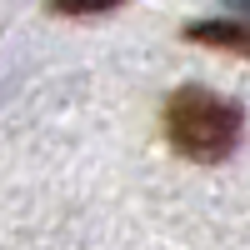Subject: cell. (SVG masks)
<instances>
[{"label": "cell", "instance_id": "cell-3", "mask_svg": "<svg viewBox=\"0 0 250 250\" xmlns=\"http://www.w3.org/2000/svg\"><path fill=\"white\" fill-rule=\"evenodd\" d=\"M115 5H125V0H50L55 15H105Z\"/></svg>", "mask_w": 250, "mask_h": 250}, {"label": "cell", "instance_id": "cell-4", "mask_svg": "<svg viewBox=\"0 0 250 250\" xmlns=\"http://www.w3.org/2000/svg\"><path fill=\"white\" fill-rule=\"evenodd\" d=\"M230 5H235V10H240V15L250 20V0H230Z\"/></svg>", "mask_w": 250, "mask_h": 250}, {"label": "cell", "instance_id": "cell-1", "mask_svg": "<svg viewBox=\"0 0 250 250\" xmlns=\"http://www.w3.org/2000/svg\"><path fill=\"white\" fill-rule=\"evenodd\" d=\"M245 135V115L215 90L185 85L165 105V140L175 145L185 160H225Z\"/></svg>", "mask_w": 250, "mask_h": 250}, {"label": "cell", "instance_id": "cell-2", "mask_svg": "<svg viewBox=\"0 0 250 250\" xmlns=\"http://www.w3.org/2000/svg\"><path fill=\"white\" fill-rule=\"evenodd\" d=\"M185 35L200 40V45H215V50H240V55H250V25H235V20H200V25H190Z\"/></svg>", "mask_w": 250, "mask_h": 250}]
</instances>
